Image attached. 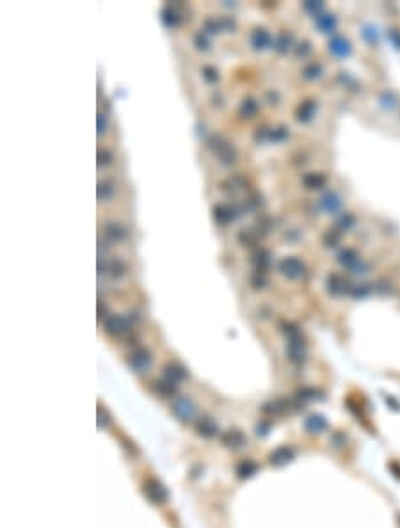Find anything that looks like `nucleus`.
I'll return each mask as SVG.
<instances>
[{
    "instance_id": "f257e3e1",
    "label": "nucleus",
    "mask_w": 400,
    "mask_h": 528,
    "mask_svg": "<svg viewBox=\"0 0 400 528\" xmlns=\"http://www.w3.org/2000/svg\"><path fill=\"white\" fill-rule=\"evenodd\" d=\"M142 491H144L146 498L150 500L151 503H157V505H160V503H166V502H168V498H169L168 489H166L164 484H162L160 480H157V479H148L146 482H144V487H142Z\"/></svg>"
},
{
    "instance_id": "f03ea898",
    "label": "nucleus",
    "mask_w": 400,
    "mask_h": 528,
    "mask_svg": "<svg viewBox=\"0 0 400 528\" xmlns=\"http://www.w3.org/2000/svg\"><path fill=\"white\" fill-rule=\"evenodd\" d=\"M174 414L180 418L181 422H192L196 418V406L189 400V398H178L173 406Z\"/></svg>"
},
{
    "instance_id": "7ed1b4c3",
    "label": "nucleus",
    "mask_w": 400,
    "mask_h": 528,
    "mask_svg": "<svg viewBox=\"0 0 400 528\" xmlns=\"http://www.w3.org/2000/svg\"><path fill=\"white\" fill-rule=\"evenodd\" d=\"M223 443L231 450H239L247 443V440L244 436V432H240L239 429H231L223 436Z\"/></svg>"
},
{
    "instance_id": "20e7f679",
    "label": "nucleus",
    "mask_w": 400,
    "mask_h": 528,
    "mask_svg": "<svg viewBox=\"0 0 400 528\" xmlns=\"http://www.w3.org/2000/svg\"><path fill=\"white\" fill-rule=\"evenodd\" d=\"M294 459V450L290 446H279L270 453V464L272 466H285L286 463Z\"/></svg>"
},
{
    "instance_id": "39448f33",
    "label": "nucleus",
    "mask_w": 400,
    "mask_h": 528,
    "mask_svg": "<svg viewBox=\"0 0 400 528\" xmlns=\"http://www.w3.org/2000/svg\"><path fill=\"white\" fill-rule=\"evenodd\" d=\"M197 432H199V436L207 438V440H212V438H215L217 432H219V427H217V423L213 422L212 418L205 416L197 423Z\"/></svg>"
},
{
    "instance_id": "423d86ee",
    "label": "nucleus",
    "mask_w": 400,
    "mask_h": 528,
    "mask_svg": "<svg viewBox=\"0 0 400 528\" xmlns=\"http://www.w3.org/2000/svg\"><path fill=\"white\" fill-rule=\"evenodd\" d=\"M256 471H258V464H256L254 461H244V463H240L239 468H237V473H239L240 479H249Z\"/></svg>"
},
{
    "instance_id": "0eeeda50",
    "label": "nucleus",
    "mask_w": 400,
    "mask_h": 528,
    "mask_svg": "<svg viewBox=\"0 0 400 528\" xmlns=\"http://www.w3.org/2000/svg\"><path fill=\"white\" fill-rule=\"evenodd\" d=\"M130 363L135 370H144V368L150 367V356H148L146 352H137V354L132 358Z\"/></svg>"
},
{
    "instance_id": "6e6552de",
    "label": "nucleus",
    "mask_w": 400,
    "mask_h": 528,
    "mask_svg": "<svg viewBox=\"0 0 400 528\" xmlns=\"http://www.w3.org/2000/svg\"><path fill=\"white\" fill-rule=\"evenodd\" d=\"M322 427H324V420H322V418H318V416H312V418H308V420H306V429H308L310 432H317V430H322Z\"/></svg>"
},
{
    "instance_id": "1a4fd4ad",
    "label": "nucleus",
    "mask_w": 400,
    "mask_h": 528,
    "mask_svg": "<svg viewBox=\"0 0 400 528\" xmlns=\"http://www.w3.org/2000/svg\"><path fill=\"white\" fill-rule=\"evenodd\" d=\"M269 423H262V425H258V429H256V432H258V436H267L269 434Z\"/></svg>"
}]
</instances>
